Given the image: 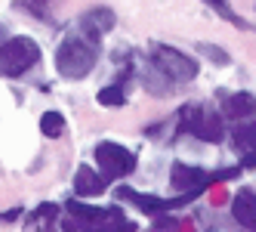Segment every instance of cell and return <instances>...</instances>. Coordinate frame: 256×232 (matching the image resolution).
Here are the masks:
<instances>
[{
  "instance_id": "52a82bcc",
  "label": "cell",
  "mask_w": 256,
  "mask_h": 232,
  "mask_svg": "<svg viewBox=\"0 0 256 232\" xmlns=\"http://www.w3.org/2000/svg\"><path fill=\"white\" fill-rule=\"evenodd\" d=\"M234 220L247 229H256V195L250 189L234 195Z\"/></svg>"
},
{
  "instance_id": "7c38bea8",
  "label": "cell",
  "mask_w": 256,
  "mask_h": 232,
  "mask_svg": "<svg viewBox=\"0 0 256 232\" xmlns=\"http://www.w3.org/2000/svg\"><path fill=\"white\" fill-rule=\"evenodd\" d=\"M99 105L120 109V105H126V93L120 90V87H105V90H99Z\"/></svg>"
},
{
  "instance_id": "5bb4252c",
  "label": "cell",
  "mask_w": 256,
  "mask_h": 232,
  "mask_svg": "<svg viewBox=\"0 0 256 232\" xmlns=\"http://www.w3.org/2000/svg\"><path fill=\"white\" fill-rule=\"evenodd\" d=\"M210 4H213V10H216L219 16H226L228 22H234V25H244V22H241V19H238V16L228 10V4H226V0H210Z\"/></svg>"
},
{
  "instance_id": "277c9868",
  "label": "cell",
  "mask_w": 256,
  "mask_h": 232,
  "mask_svg": "<svg viewBox=\"0 0 256 232\" xmlns=\"http://www.w3.org/2000/svg\"><path fill=\"white\" fill-rule=\"evenodd\" d=\"M164 75H167L170 81H188L198 75V62L192 56H186V53H179L173 47H158V56L152 59Z\"/></svg>"
},
{
  "instance_id": "9c48e42d",
  "label": "cell",
  "mask_w": 256,
  "mask_h": 232,
  "mask_svg": "<svg viewBox=\"0 0 256 232\" xmlns=\"http://www.w3.org/2000/svg\"><path fill=\"white\" fill-rule=\"evenodd\" d=\"M222 112H226L228 118H234V121H244V118L256 115V99H253L250 93H234V96L226 99Z\"/></svg>"
},
{
  "instance_id": "5b68a950",
  "label": "cell",
  "mask_w": 256,
  "mask_h": 232,
  "mask_svg": "<svg viewBox=\"0 0 256 232\" xmlns=\"http://www.w3.org/2000/svg\"><path fill=\"white\" fill-rule=\"evenodd\" d=\"M182 121L188 124V130L200 139L207 142H219L222 139V118H219L216 112H207V109H198V105H188L186 112H182Z\"/></svg>"
},
{
  "instance_id": "30bf717a",
  "label": "cell",
  "mask_w": 256,
  "mask_h": 232,
  "mask_svg": "<svg viewBox=\"0 0 256 232\" xmlns=\"http://www.w3.org/2000/svg\"><path fill=\"white\" fill-rule=\"evenodd\" d=\"M207 173L198 170V167H188V164H173V186L176 189H198L204 186Z\"/></svg>"
},
{
  "instance_id": "9a60e30c",
  "label": "cell",
  "mask_w": 256,
  "mask_h": 232,
  "mask_svg": "<svg viewBox=\"0 0 256 232\" xmlns=\"http://www.w3.org/2000/svg\"><path fill=\"white\" fill-rule=\"evenodd\" d=\"M44 4H46V0H31V10H34V13H38V10H40Z\"/></svg>"
},
{
  "instance_id": "ba28073f",
  "label": "cell",
  "mask_w": 256,
  "mask_h": 232,
  "mask_svg": "<svg viewBox=\"0 0 256 232\" xmlns=\"http://www.w3.org/2000/svg\"><path fill=\"white\" fill-rule=\"evenodd\" d=\"M105 180H102V176L99 173H93V170H90L86 164L78 170V180H74V189H78V195H84V198H93V195H102L105 192Z\"/></svg>"
},
{
  "instance_id": "8fae6325",
  "label": "cell",
  "mask_w": 256,
  "mask_h": 232,
  "mask_svg": "<svg viewBox=\"0 0 256 232\" xmlns=\"http://www.w3.org/2000/svg\"><path fill=\"white\" fill-rule=\"evenodd\" d=\"M40 130H44V136H50V139L62 136V130H65V118H62L59 112H46V115L40 118Z\"/></svg>"
},
{
  "instance_id": "6da1fadb",
  "label": "cell",
  "mask_w": 256,
  "mask_h": 232,
  "mask_svg": "<svg viewBox=\"0 0 256 232\" xmlns=\"http://www.w3.org/2000/svg\"><path fill=\"white\" fill-rule=\"evenodd\" d=\"M96 65V41L84 38V34H71L56 50V68L65 78H84Z\"/></svg>"
},
{
  "instance_id": "3957f363",
  "label": "cell",
  "mask_w": 256,
  "mask_h": 232,
  "mask_svg": "<svg viewBox=\"0 0 256 232\" xmlns=\"http://www.w3.org/2000/svg\"><path fill=\"white\" fill-rule=\"evenodd\" d=\"M96 161H99V170L105 176H126L136 167L133 152H126L124 146H118V142H99L96 146Z\"/></svg>"
},
{
  "instance_id": "8992f818",
  "label": "cell",
  "mask_w": 256,
  "mask_h": 232,
  "mask_svg": "<svg viewBox=\"0 0 256 232\" xmlns=\"http://www.w3.org/2000/svg\"><path fill=\"white\" fill-rule=\"evenodd\" d=\"M114 13L108 10V7H93L84 19H80V31H84V38H90V41H99L102 34H108L114 28Z\"/></svg>"
},
{
  "instance_id": "7a4b0ae2",
  "label": "cell",
  "mask_w": 256,
  "mask_h": 232,
  "mask_svg": "<svg viewBox=\"0 0 256 232\" xmlns=\"http://www.w3.org/2000/svg\"><path fill=\"white\" fill-rule=\"evenodd\" d=\"M40 59V47L31 38H10L0 47V75L4 78H19L28 68H34Z\"/></svg>"
},
{
  "instance_id": "4fadbf2b",
  "label": "cell",
  "mask_w": 256,
  "mask_h": 232,
  "mask_svg": "<svg viewBox=\"0 0 256 232\" xmlns=\"http://www.w3.org/2000/svg\"><path fill=\"white\" fill-rule=\"evenodd\" d=\"M198 53H207L210 62H216V65H228V62H232L228 53L219 50V47H213V44H198Z\"/></svg>"
}]
</instances>
